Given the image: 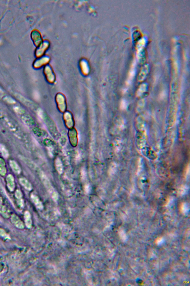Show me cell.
<instances>
[{"label":"cell","instance_id":"cell-1","mask_svg":"<svg viewBox=\"0 0 190 286\" xmlns=\"http://www.w3.org/2000/svg\"><path fill=\"white\" fill-rule=\"evenodd\" d=\"M39 175L41 179V180L44 185L45 186L46 189H47L48 191L50 193L52 198L55 200H57L58 198H59L58 193L56 192L55 190L53 187L52 184H51L50 181H49L47 176L43 173L41 172V171H39Z\"/></svg>","mask_w":190,"mask_h":286},{"label":"cell","instance_id":"cell-2","mask_svg":"<svg viewBox=\"0 0 190 286\" xmlns=\"http://www.w3.org/2000/svg\"><path fill=\"white\" fill-rule=\"evenodd\" d=\"M44 73L49 83H54L56 80V75L50 65H46L44 68Z\"/></svg>","mask_w":190,"mask_h":286},{"label":"cell","instance_id":"cell-3","mask_svg":"<svg viewBox=\"0 0 190 286\" xmlns=\"http://www.w3.org/2000/svg\"><path fill=\"white\" fill-rule=\"evenodd\" d=\"M50 46V43L48 40H45L37 50L36 55L37 57H40L43 55L45 51L48 49Z\"/></svg>","mask_w":190,"mask_h":286},{"label":"cell","instance_id":"cell-4","mask_svg":"<svg viewBox=\"0 0 190 286\" xmlns=\"http://www.w3.org/2000/svg\"><path fill=\"white\" fill-rule=\"evenodd\" d=\"M56 102L59 110L62 112H64L66 109V102L64 96L61 94H58L56 97Z\"/></svg>","mask_w":190,"mask_h":286},{"label":"cell","instance_id":"cell-5","mask_svg":"<svg viewBox=\"0 0 190 286\" xmlns=\"http://www.w3.org/2000/svg\"><path fill=\"white\" fill-rule=\"evenodd\" d=\"M146 39L145 37L143 38L138 41L137 45V55L138 58L140 59L143 56L142 54L143 49L146 44Z\"/></svg>","mask_w":190,"mask_h":286},{"label":"cell","instance_id":"cell-6","mask_svg":"<svg viewBox=\"0 0 190 286\" xmlns=\"http://www.w3.org/2000/svg\"><path fill=\"white\" fill-rule=\"evenodd\" d=\"M50 61V58L48 56L46 55L42 56V57L37 60L34 63V66L36 68H40L41 67L47 64Z\"/></svg>","mask_w":190,"mask_h":286},{"label":"cell","instance_id":"cell-7","mask_svg":"<svg viewBox=\"0 0 190 286\" xmlns=\"http://www.w3.org/2000/svg\"><path fill=\"white\" fill-rule=\"evenodd\" d=\"M80 65L81 71L84 75H87L90 72L89 65L88 61L85 59H82L80 61Z\"/></svg>","mask_w":190,"mask_h":286},{"label":"cell","instance_id":"cell-8","mask_svg":"<svg viewBox=\"0 0 190 286\" xmlns=\"http://www.w3.org/2000/svg\"><path fill=\"white\" fill-rule=\"evenodd\" d=\"M11 221L12 223L17 228L22 229L24 228V225L23 222L20 220L19 217H17L16 215H13L12 216Z\"/></svg>","mask_w":190,"mask_h":286},{"label":"cell","instance_id":"cell-9","mask_svg":"<svg viewBox=\"0 0 190 286\" xmlns=\"http://www.w3.org/2000/svg\"><path fill=\"white\" fill-rule=\"evenodd\" d=\"M64 120L66 126L69 128H73V118L69 112L65 113L64 116Z\"/></svg>","mask_w":190,"mask_h":286},{"label":"cell","instance_id":"cell-10","mask_svg":"<svg viewBox=\"0 0 190 286\" xmlns=\"http://www.w3.org/2000/svg\"><path fill=\"white\" fill-rule=\"evenodd\" d=\"M32 37L35 43L37 46L40 45L42 43V39L41 34L37 31H34L32 34Z\"/></svg>","mask_w":190,"mask_h":286},{"label":"cell","instance_id":"cell-11","mask_svg":"<svg viewBox=\"0 0 190 286\" xmlns=\"http://www.w3.org/2000/svg\"><path fill=\"white\" fill-rule=\"evenodd\" d=\"M22 196H23V195H22L21 192L20 190H17L15 192V197L17 200V203L19 206L21 208H23L24 206V203L22 199Z\"/></svg>","mask_w":190,"mask_h":286},{"label":"cell","instance_id":"cell-12","mask_svg":"<svg viewBox=\"0 0 190 286\" xmlns=\"http://www.w3.org/2000/svg\"><path fill=\"white\" fill-rule=\"evenodd\" d=\"M20 182L21 185L25 188V189L28 191H30L32 189L31 184L29 181L24 178H20Z\"/></svg>","mask_w":190,"mask_h":286},{"label":"cell","instance_id":"cell-13","mask_svg":"<svg viewBox=\"0 0 190 286\" xmlns=\"http://www.w3.org/2000/svg\"><path fill=\"white\" fill-rule=\"evenodd\" d=\"M9 163L10 167L11 168L12 170L13 171V172L18 174L20 173V172H21V169H20V166L15 161L10 160Z\"/></svg>","mask_w":190,"mask_h":286},{"label":"cell","instance_id":"cell-14","mask_svg":"<svg viewBox=\"0 0 190 286\" xmlns=\"http://www.w3.org/2000/svg\"><path fill=\"white\" fill-rule=\"evenodd\" d=\"M24 218L25 224L27 227L29 228H30L32 226V222L30 212L28 211H26L24 215Z\"/></svg>","mask_w":190,"mask_h":286},{"label":"cell","instance_id":"cell-15","mask_svg":"<svg viewBox=\"0 0 190 286\" xmlns=\"http://www.w3.org/2000/svg\"><path fill=\"white\" fill-rule=\"evenodd\" d=\"M12 176L11 175H9L7 177L6 181L9 189L10 191H13L14 189V180Z\"/></svg>","mask_w":190,"mask_h":286},{"label":"cell","instance_id":"cell-16","mask_svg":"<svg viewBox=\"0 0 190 286\" xmlns=\"http://www.w3.org/2000/svg\"><path fill=\"white\" fill-rule=\"evenodd\" d=\"M31 199L37 208L39 209H42L43 208L42 204L38 196L34 195H32Z\"/></svg>","mask_w":190,"mask_h":286},{"label":"cell","instance_id":"cell-17","mask_svg":"<svg viewBox=\"0 0 190 286\" xmlns=\"http://www.w3.org/2000/svg\"><path fill=\"white\" fill-rule=\"evenodd\" d=\"M55 165L56 170L59 173L61 174L63 172V167L62 162L60 159L57 158L55 161Z\"/></svg>","mask_w":190,"mask_h":286},{"label":"cell","instance_id":"cell-18","mask_svg":"<svg viewBox=\"0 0 190 286\" xmlns=\"http://www.w3.org/2000/svg\"><path fill=\"white\" fill-rule=\"evenodd\" d=\"M0 151H1L2 154L3 156L5 158H8L9 157V153L7 150L4 145H0Z\"/></svg>","mask_w":190,"mask_h":286},{"label":"cell","instance_id":"cell-19","mask_svg":"<svg viewBox=\"0 0 190 286\" xmlns=\"http://www.w3.org/2000/svg\"><path fill=\"white\" fill-rule=\"evenodd\" d=\"M0 214L3 215V217H7L9 215H10V212L5 206L0 207Z\"/></svg>","mask_w":190,"mask_h":286},{"label":"cell","instance_id":"cell-20","mask_svg":"<svg viewBox=\"0 0 190 286\" xmlns=\"http://www.w3.org/2000/svg\"><path fill=\"white\" fill-rule=\"evenodd\" d=\"M0 237L5 240L10 239L9 236L6 233L5 231L1 228H0Z\"/></svg>","mask_w":190,"mask_h":286},{"label":"cell","instance_id":"cell-21","mask_svg":"<svg viewBox=\"0 0 190 286\" xmlns=\"http://www.w3.org/2000/svg\"><path fill=\"white\" fill-rule=\"evenodd\" d=\"M4 100L5 102H8L9 104H13L15 103V101L9 97H5L4 98Z\"/></svg>","mask_w":190,"mask_h":286},{"label":"cell","instance_id":"cell-22","mask_svg":"<svg viewBox=\"0 0 190 286\" xmlns=\"http://www.w3.org/2000/svg\"><path fill=\"white\" fill-rule=\"evenodd\" d=\"M3 95H4V92L0 88V97H2Z\"/></svg>","mask_w":190,"mask_h":286},{"label":"cell","instance_id":"cell-23","mask_svg":"<svg viewBox=\"0 0 190 286\" xmlns=\"http://www.w3.org/2000/svg\"><path fill=\"white\" fill-rule=\"evenodd\" d=\"M2 202V200L0 198V203H1Z\"/></svg>","mask_w":190,"mask_h":286}]
</instances>
